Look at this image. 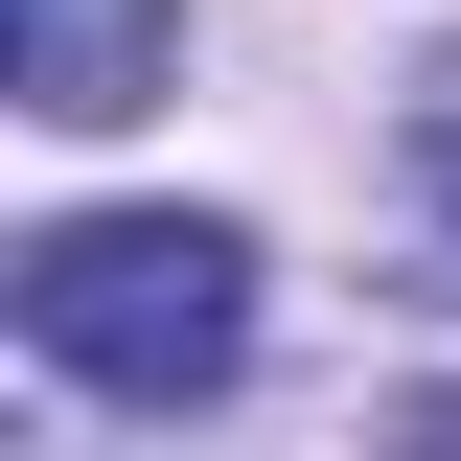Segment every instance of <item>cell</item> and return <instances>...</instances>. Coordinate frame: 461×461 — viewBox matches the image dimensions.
Masks as SVG:
<instances>
[{
    "label": "cell",
    "instance_id": "obj_1",
    "mask_svg": "<svg viewBox=\"0 0 461 461\" xmlns=\"http://www.w3.org/2000/svg\"><path fill=\"white\" fill-rule=\"evenodd\" d=\"M23 346L69 393H115V415L230 393L254 369V230L230 208H69V230H23Z\"/></svg>",
    "mask_w": 461,
    "mask_h": 461
},
{
    "label": "cell",
    "instance_id": "obj_2",
    "mask_svg": "<svg viewBox=\"0 0 461 461\" xmlns=\"http://www.w3.org/2000/svg\"><path fill=\"white\" fill-rule=\"evenodd\" d=\"M0 93L47 139H115V115L185 93V0H0Z\"/></svg>",
    "mask_w": 461,
    "mask_h": 461
},
{
    "label": "cell",
    "instance_id": "obj_3",
    "mask_svg": "<svg viewBox=\"0 0 461 461\" xmlns=\"http://www.w3.org/2000/svg\"><path fill=\"white\" fill-rule=\"evenodd\" d=\"M393 185H415V300H461V47L415 69V115H393Z\"/></svg>",
    "mask_w": 461,
    "mask_h": 461
}]
</instances>
